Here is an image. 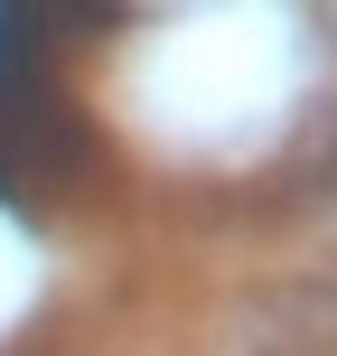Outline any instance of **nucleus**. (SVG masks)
I'll return each instance as SVG.
<instances>
[{"label":"nucleus","mask_w":337,"mask_h":356,"mask_svg":"<svg viewBox=\"0 0 337 356\" xmlns=\"http://www.w3.org/2000/svg\"><path fill=\"white\" fill-rule=\"evenodd\" d=\"M225 356H337V272H281L215 319Z\"/></svg>","instance_id":"nucleus-1"}]
</instances>
